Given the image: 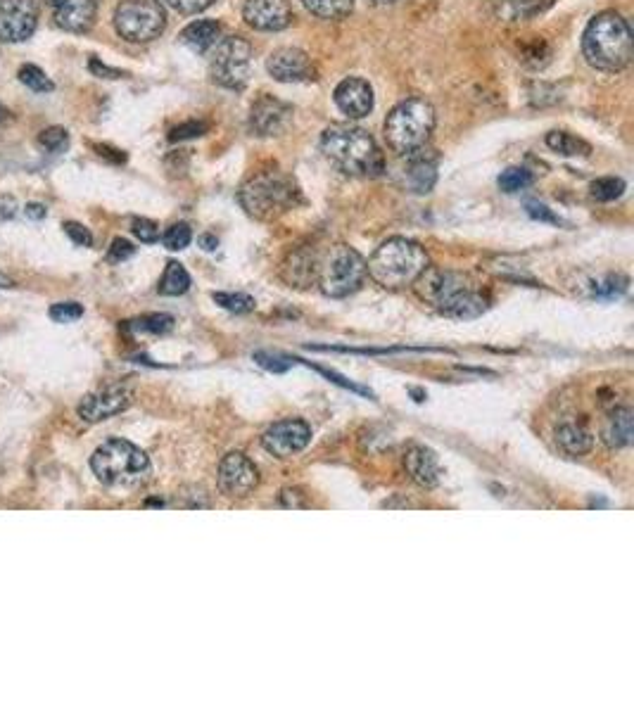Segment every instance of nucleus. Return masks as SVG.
<instances>
[{
    "label": "nucleus",
    "instance_id": "nucleus-1",
    "mask_svg": "<svg viewBox=\"0 0 634 712\" xmlns=\"http://www.w3.org/2000/svg\"><path fill=\"white\" fill-rule=\"evenodd\" d=\"M416 295L423 302H430L440 314L452 319H478L485 314L490 302L464 273L428 266L414 283Z\"/></svg>",
    "mask_w": 634,
    "mask_h": 712
},
{
    "label": "nucleus",
    "instance_id": "nucleus-2",
    "mask_svg": "<svg viewBox=\"0 0 634 712\" xmlns=\"http://www.w3.org/2000/svg\"><path fill=\"white\" fill-rule=\"evenodd\" d=\"M326 160L350 176L373 178L385 171V157L366 129L352 124H331L321 133Z\"/></svg>",
    "mask_w": 634,
    "mask_h": 712
},
{
    "label": "nucleus",
    "instance_id": "nucleus-3",
    "mask_svg": "<svg viewBox=\"0 0 634 712\" xmlns=\"http://www.w3.org/2000/svg\"><path fill=\"white\" fill-rule=\"evenodd\" d=\"M582 55L599 72H623L632 62V29L618 12H601L582 34Z\"/></svg>",
    "mask_w": 634,
    "mask_h": 712
},
{
    "label": "nucleus",
    "instance_id": "nucleus-4",
    "mask_svg": "<svg viewBox=\"0 0 634 712\" xmlns=\"http://www.w3.org/2000/svg\"><path fill=\"white\" fill-rule=\"evenodd\" d=\"M238 202L259 221H274L302 202L300 188L281 169L257 171L238 190Z\"/></svg>",
    "mask_w": 634,
    "mask_h": 712
},
{
    "label": "nucleus",
    "instance_id": "nucleus-5",
    "mask_svg": "<svg viewBox=\"0 0 634 712\" xmlns=\"http://www.w3.org/2000/svg\"><path fill=\"white\" fill-rule=\"evenodd\" d=\"M428 269V254L409 238H390L373 252L366 264V273L378 285L399 290L414 285L416 278Z\"/></svg>",
    "mask_w": 634,
    "mask_h": 712
},
{
    "label": "nucleus",
    "instance_id": "nucleus-6",
    "mask_svg": "<svg viewBox=\"0 0 634 712\" xmlns=\"http://www.w3.org/2000/svg\"><path fill=\"white\" fill-rule=\"evenodd\" d=\"M435 131V107L426 98H407L385 119V141L399 157L426 148Z\"/></svg>",
    "mask_w": 634,
    "mask_h": 712
},
{
    "label": "nucleus",
    "instance_id": "nucleus-7",
    "mask_svg": "<svg viewBox=\"0 0 634 712\" xmlns=\"http://www.w3.org/2000/svg\"><path fill=\"white\" fill-rule=\"evenodd\" d=\"M91 470L107 487H133L148 478L150 459L136 444L107 440L91 456Z\"/></svg>",
    "mask_w": 634,
    "mask_h": 712
},
{
    "label": "nucleus",
    "instance_id": "nucleus-8",
    "mask_svg": "<svg viewBox=\"0 0 634 712\" xmlns=\"http://www.w3.org/2000/svg\"><path fill=\"white\" fill-rule=\"evenodd\" d=\"M366 278L364 257L347 245H333L326 259H319V285L323 295L340 297L352 295Z\"/></svg>",
    "mask_w": 634,
    "mask_h": 712
},
{
    "label": "nucleus",
    "instance_id": "nucleus-9",
    "mask_svg": "<svg viewBox=\"0 0 634 712\" xmlns=\"http://www.w3.org/2000/svg\"><path fill=\"white\" fill-rule=\"evenodd\" d=\"M252 74V46L240 36H226L214 46L209 76L228 91H243Z\"/></svg>",
    "mask_w": 634,
    "mask_h": 712
},
{
    "label": "nucleus",
    "instance_id": "nucleus-10",
    "mask_svg": "<svg viewBox=\"0 0 634 712\" xmlns=\"http://www.w3.org/2000/svg\"><path fill=\"white\" fill-rule=\"evenodd\" d=\"M167 27V12L157 0H122L114 10V29L129 43H150Z\"/></svg>",
    "mask_w": 634,
    "mask_h": 712
},
{
    "label": "nucleus",
    "instance_id": "nucleus-11",
    "mask_svg": "<svg viewBox=\"0 0 634 712\" xmlns=\"http://www.w3.org/2000/svg\"><path fill=\"white\" fill-rule=\"evenodd\" d=\"M38 27L36 0H0V43H22Z\"/></svg>",
    "mask_w": 634,
    "mask_h": 712
},
{
    "label": "nucleus",
    "instance_id": "nucleus-12",
    "mask_svg": "<svg viewBox=\"0 0 634 712\" xmlns=\"http://www.w3.org/2000/svg\"><path fill=\"white\" fill-rule=\"evenodd\" d=\"M259 485V470L245 454H228L219 463V489L228 499H245Z\"/></svg>",
    "mask_w": 634,
    "mask_h": 712
},
{
    "label": "nucleus",
    "instance_id": "nucleus-13",
    "mask_svg": "<svg viewBox=\"0 0 634 712\" xmlns=\"http://www.w3.org/2000/svg\"><path fill=\"white\" fill-rule=\"evenodd\" d=\"M309 442H312V428L304 421H297V418L278 421L262 435L264 449L278 456V459H290V456L300 454L302 449H307Z\"/></svg>",
    "mask_w": 634,
    "mask_h": 712
},
{
    "label": "nucleus",
    "instance_id": "nucleus-14",
    "mask_svg": "<svg viewBox=\"0 0 634 712\" xmlns=\"http://www.w3.org/2000/svg\"><path fill=\"white\" fill-rule=\"evenodd\" d=\"M293 122V107L274 95H259L250 110V131L259 138L281 136Z\"/></svg>",
    "mask_w": 634,
    "mask_h": 712
},
{
    "label": "nucleus",
    "instance_id": "nucleus-15",
    "mask_svg": "<svg viewBox=\"0 0 634 712\" xmlns=\"http://www.w3.org/2000/svg\"><path fill=\"white\" fill-rule=\"evenodd\" d=\"M266 69L281 84H307L316 79V67L300 48H278L266 60Z\"/></svg>",
    "mask_w": 634,
    "mask_h": 712
},
{
    "label": "nucleus",
    "instance_id": "nucleus-16",
    "mask_svg": "<svg viewBox=\"0 0 634 712\" xmlns=\"http://www.w3.org/2000/svg\"><path fill=\"white\" fill-rule=\"evenodd\" d=\"M131 390L126 385H110L103 387V390L86 394L84 402L79 404V416L84 418L86 423H100L107 421V418L117 416L129 409L131 404Z\"/></svg>",
    "mask_w": 634,
    "mask_h": 712
},
{
    "label": "nucleus",
    "instance_id": "nucleus-17",
    "mask_svg": "<svg viewBox=\"0 0 634 712\" xmlns=\"http://www.w3.org/2000/svg\"><path fill=\"white\" fill-rule=\"evenodd\" d=\"M243 19L257 31H283L295 15L288 0H245Z\"/></svg>",
    "mask_w": 634,
    "mask_h": 712
},
{
    "label": "nucleus",
    "instance_id": "nucleus-18",
    "mask_svg": "<svg viewBox=\"0 0 634 712\" xmlns=\"http://www.w3.org/2000/svg\"><path fill=\"white\" fill-rule=\"evenodd\" d=\"M333 98H335V105H338V110L342 114H347L350 119L369 117L373 105H376L371 84L366 79H359V76H347V79H342L338 88H335Z\"/></svg>",
    "mask_w": 634,
    "mask_h": 712
},
{
    "label": "nucleus",
    "instance_id": "nucleus-19",
    "mask_svg": "<svg viewBox=\"0 0 634 712\" xmlns=\"http://www.w3.org/2000/svg\"><path fill=\"white\" fill-rule=\"evenodd\" d=\"M46 3L53 8L57 27L69 34H86L98 15V0H46Z\"/></svg>",
    "mask_w": 634,
    "mask_h": 712
},
{
    "label": "nucleus",
    "instance_id": "nucleus-20",
    "mask_svg": "<svg viewBox=\"0 0 634 712\" xmlns=\"http://www.w3.org/2000/svg\"><path fill=\"white\" fill-rule=\"evenodd\" d=\"M404 160H407V167H404L407 188L418 195L430 193L437 183V155H433V150H428L426 145L411 155H404Z\"/></svg>",
    "mask_w": 634,
    "mask_h": 712
},
{
    "label": "nucleus",
    "instance_id": "nucleus-21",
    "mask_svg": "<svg viewBox=\"0 0 634 712\" xmlns=\"http://www.w3.org/2000/svg\"><path fill=\"white\" fill-rule=\"evenodd\" d=\"M404 466H407V473L418 487L433 489L437 487V482H440L442 468L433 449L414 444V447L407 451V456H404Z\"/></svg>",
    "mask_w": 634,
    "mask_h": 712
},
{
    "label": "nucleus",
    "instance_id": "nucleus-22",
    "mask_svg": "<svg viewBox=\"0 0 634 712\" xmlns=\"http://www.w3.org/2000/svg\"><path fill=\"white\" fill-rule=\"evenodd\" d=\"M283 278L297 288H307L314 281H319V254L314 250H297L290 254L283 266Z\"/></svg>",
    "mask_w": 634,
    "mask_h": 712
},
{
    "label": "nucleus",
    "instance_id": "nucleus-23",
    "mask_svg": "<svg viewBox=\"0 0 634 712\" xmlns=\"http://www.w3.org/2000/svg\"><path fill=\"white\" fill-rule=\"evenodd\" d=\"M634 435V413L630 406H620L608 416V421L604 423V430H601V440L608 449H625L632 444Z\"/></svg>",
    "mask_w": 634,
    "mask_h": 712
},
{
    "label": "nucleus",
    "instance_id": "nucleus-24",
    "mask_svg": "<svg viewBox=\"0 0 634 712\" xmlns=\"http://www.w3.org/2000/svg\"><path fill=\"white\" fill-rule=\"evenodd\" d=\"M181 43L193 53H207L221 41V24L214 19H195L181 31Z\"/></svg>",
    "mask_w": 634,
    "mask_h": 712
},
{
    "label": "nucleus",
    "instance_id": "nucleus-25",
    "mask_svg": "<svg viewBox=\"0 0 634 712\" xmlns=\"http://www.w3.org/2000/svg\"><path fill=\"white\" fill-rule=\"evenodd\" d=\"M556 444H559V447L570 456H582L592 451L594 435L585 428V425L566 421L556 428Z\"/></svg>",
    "mask_w": 634,
    "mask_h": 712
},
{
    "label": "nucleus",
    "instance_id": "nucleus-26",
    "mask_svg": "<svg viewBox=\"0 0 634 712\" xmlns=\"http://www.w3.org/2000/svg\"><path fill=\"white\" fill-rule=\"evenodd\" d=\"M494 8H497V15L509 19H528L537 12H542L551 0H492Z\"/></svg>",
    "mask_w": 634,
    "mask_h": 712
},
{
    "label": "nucleus",
    "instance_id": "nucleus-27",
    "mask_svg": "<svg viewBox=\"0 0 634 712\" xmlns=\"http://www.w3.org/2000/svg\"><path fill=\"white\" fill-rule=\"evenodd\" d=\"M547 145L554 152H559L563 157H587L592 152V145L582 138L573 136L568 131H551L547 133Z\"/></svg>",
    "mask_w": 634,
    "mask_h": 712
},
{
    "label": "nucleus",
    "instance_id": "nucleus-28",
    "mask_svg": "<svg viewBox=\"0 0 634 712\" xmlns=\"http://www.w3.org/2000/svg\"><path fill=\"white\" fill-rule=\"evenodd\" d=\"M188 288H190V276L188 271L183 269V264L169 262L167 269H164V276L160 278V285H157L160 295L179 297V295H186Z\"/></svg>",
    "mask_w": 634,
    "mask_h": 712
},
{
    "label": "nucleus",
    "instance_id": "nucleus-29",
    "mask_svg": "<svg viewBox=\"0 0 634 712\" xmlns=\"http://www.w3.org/2000/svg\"><path fill=\"white\" fill-rule=\"evenodd\" d=\"M302 5L319 19H345L352 15L354 0H302Z\"/></svg>",
    "mask_w": 634,
    "mask_h": 712
},
{
    "label": "nucleus",
    "instance_id": "nucleus-30",
    "mask_svg": "<svg viewBox=\"0 0 634 712\" xmlns=\"http://www.w3.org/2000/svg\"><path fill=\"white\" fill-rule=\"evenodd\" d=\"M625 181L618 176H604L597 178V181H592V186H589V195L594 197L597 202H613L618 200V197H623L625 193Z\"/></svg>",
    "mask_w": 634,
    "mask_h": 712
},
{
    "label": "nucleus",
    "instance_id": "nucleus-31",
    "mask_svg": "<svg viewBox=\"0 0 634 712\" xmlns=\"http://www.w3.org/2000/svg\"><path fill=\"white\" fill-rule=\"evenodd\" d=\"M126 328L133 330V333H150V335H164L174 328V319L169 314H148L141 316V319L129 321Z\"/></svg>",
    "mask_w": 634,
    "mask_h": 712
},
{
    "label": "nucleus",
    "instance_id": "nucleus-32",
    "mask_svg": "<svg viewBox=\"0 0 634 712\" xmlns=\"http://www.w3.org/2000/svg\"><path fill=\"white\" fill-rule=\"evenodd\" d=\"M17 79L34 93H53L55 84L48 79L46 72L36 65H22L17 72Z\"/></svg>",
    "mask_w": 634,
    "mask_h": 712
},
{
    "label": "nucleus",
    "instance_id": "nucleus-33",
    "mask_svg": "<svg viewBox=\"0 0 634 712\" xmlns=\"http://www.w3.org/2000/svg\"><path fill=\"white\" fill-rule=\"evenodd\" d=\"M627 276H620V273H608L604 281H597L592 288V295L597 297V300H616V297L625 295L627 292Z\"/></svg>",
    "mask_w": 634,
    "mask_h": 712
},
{
    "label": "nucleus",
    "instance_id": "nucleus-34",
    "mask_svg": "<svg viewBox=\"0 0 634 712\" xmlns=\"http://www.w3.org/2000/svg\"><path fill=\"white\" fill-rule=\"evenodd\" d=\"M532 181H535L532 171L525 167H509L499 176V188H502L504 193H521V190L532 186Z\"/></svg>",
    "mask_w": 634,
    "mask_h": 712
},
{
    "label": "nucleus",
    "instance_id": "nucleus-35",
    "mask_svg": "<svg viewBox=\"0 0 634 712\" xmlns=\"http://www.w3.org/2000/svg\"><path fill=\"white\" fill-rule=\"evenodd\" d=\"M212 300L233 314H250L255 309V297L245 295V292H214Z\"/></svg>",
    "mask_w": 634,
    "mask_h": 712
},
{
    "label": "nucleus",
    "instance_id": "nucleus-36",
    "mask_svg": "<svg viewBox=\"0 0 634 712\" xmlns=\"http://www.w3.org/2000/svg\"><path fill=\"white\" fill-rule=\"evenodd\" d=\"M38 145L50 155H62L69 148V133L62 126H48L46 131L38 133Z\"/></svg>",
    "mask_w": 634,
    "mask_h": 712
},
{
    "label": "nucleus",
    "instance_id": "nucleus-37",
    "mask_svg": "<svg viewBox=\"0 0 634 712\" xmlns=\"http://www.w3.org/2000/svg\"><path fill=\"white\" fill-rule=\"evenodd\" d=\"M257 366H262L264 371L269 373H285L290 371L297 364L295 356H283V354H271V352H255L252 354Z\"/></svg>",
    "mask_w": 634,
    "mask_h": 712
},
{
    "label": "nucleus",
    "instance_id": "nucleus-38",
    "mask_svg": "<svg viewBox=\"0 0 634 712\" xmlns=\"http://www.w3.org/2000/svg\"><path fill=\"white\" fill-rule=\"evenodd\" d=\"M190 240H193V231H190L188 224H174L171 228H167V233L162 235V243L167 250L171 252H181L186 250L190 245Z\"/></svg>",
    "mask_w": 634,
    "mask_h": 712
},
{
    "label": "nucleus",
    "instance_id": "nucleus-39",
    "mask_svg": "<svg viewBox=\"0 0 634 712\" xmlns=\"http://www.w3.org/2000/svg\"><path fill=\"white\" fill-rule=\"evenodd\" d=\"M48 314H50V319L57 323H72L84 316V307L76 302H60V304H53Z\"/></svg>",
    "mask_w": 634,
    "mask_h": 712
},
{
    "label": "nucleus",
    "instance_id": "nucleus-40",
    "mask_svg": "<svg viewBox=\"0 0 634 712\" xmlns=\"http://www.w3.org/2000/svg\"><path fill=\"white\" fill-rule=\"evenodd\" d=\"M207 133V124L205 122H186L179 124L176 129H171L169 133V141L171 143H181V141H190V138H200Z\"/></svg>",
    "mask_w": 634,
    "mask_h": 712
},
{
    "label": "nucleus",
    "instance_id": "nucleus-41",
    "mask_svg": "<svg viewBox=\"0 0 634 712\" xmlns=\"http://www.w3.org/2000/svg\"><path fill=\"white\" fill-rule=\"evenodd\" d=\"M131 231L138 240H141V243L150 245V243H157V240H160V226L150 219H133Z\"/></svg>",
    "mask_w": 634,
    "mask_h": 712
},
{
    "label": "nucleus",
    "instance_id": "nucleus-42",
    "mask_svg": "<svg viewBox=\"0 0 634 712\" xmlns=\"http://www.w3.org/2000/svg\"><path fill=\"white\" fill-rule=\"evenodd\" d=\"M314 371L321 373V375H326V378L331 380V383L345 387V390H350V392H354V394H361V397L373 399V392L369 390V387H361V385H357V383H352V380H347L345 375H340V373H335V371H328V368H321V366H314Z\"/></svg>",
    "mask_w": 634,
    "mask_h": 712
},
{
    "label": "nucleus",
    "instance_id": "nucleus-43",
    "mask_svg": "<svg viewBox=\"0 0 634 712\" xmlns=\"http://www.w3.org/2000/svg\"><path fill=\"white\" fill-rule=\"evenodd\" d=\"M136 254V247H133L126 238H114L110 250H107V262L112 264H122L126 259H131Z\"/></svg>",
    "mask_w": 634,
    "mask_h": 712
},
{
    "label": "nucleus",
    "instance_id": "nucleus-44",
    "mask_svg": "<svg viewBox=\"0 0 634 712\" xmlns=\"http://www.w3.org/2000/svg\"><path fill=\"white\" fill-rule=\"evenodd\" d=\"M525 212H528L530 219H535V221H544V224H556V226L561 224L559 216L551 212V209L544 205V202L528 200V202H525Z\"/></svg>",
    "mask_w": 634,
    "mask_h": 712
},
{
    "label": "nucleus",
    "instance_id": "nucleus-45",
    "mask_svg": "<svg viewBox=\"0 0 634 712\" xmlns=\"http://www.w3.org/2000/svg\"><path fill=\"white\" fill-rule=\"evenodd\" d=\"M65 233L69 235V240L79 247H91L93 245V233L88 231L84 224H76V221H67Z\"/></svg>",
    "mask_w": 634,
    "mask_h": 712
},
{
    "label": "nucleus",
    "instance_id": "nucleus-46",
    "mask_svg": "<svg viewBox=\"0 0 634 712\" xmlns=\"http://www.w3.org/2000/svg\"><path fill=\"white\" fill-rule=\"evenodd\" d=\"M174 10H179L181 15H198V12L207 10L209 5L217 3V0H167Z\"/></svg>",
    "mask_w": 634,
    "mask_h": 712
},
{
    "label": "nucleus",
    "instance_id": "nucleus-47",
    "mask_svg": "<svg viewBox=\"0 0 634 712\" xmlns=\"http://www.w3.org/2000/svg\"><path fill=\"white\" fill-rule=\"evenodd\" d=\"M88 69H91V74L98 76V79H124L126 76V72H122V69L107 67L103 60H98V57H91V60H88Z\"/></svg>",
    "mask_w": 634,
    "mask_h": 712
},
{
    "label": "nucleus",
    "instance_id": "nucleus-48",
    "mask_svg": "<svg viewBox=\"0 0 634 712\" xmlns=\"http://www.w3.org/2000/svg\"><path fill=\"white\" fill-rule=\"evenodd\" d=\"M17 200L15 197H10V195H5V197H0V221H8L12 219V216L17 214Z\"/></svg>",
    "mask_w": 634,
    "mask_h": 712
},
{
    "label": "nucleus",
    "instance_id": "nucleus-49",
    "mask_svg": "<svg viewBox=\"0 0 634 712\" xmlns=\"http://www.w3.org/2000/svg\"><path fill=\"white\" fill-rule=\"evenodd\" d=\"M95 150H98L100 157H107V160H110V162H117V164H124V162H126L124 152L117 150V148H110V145H95Z\"/></svg>",
    "mask_w": 634,
    "mask_h": 712
},
{
    "label": "nucleus",
    "instance_id": "nucleus-50",
    "mask_svg": "<svg viewBox=\"0 0 634 712\" xmlns=\"http://www.w3.org/2000/svg\"><path fill=\"white\" fill-rule=\"evenodd\" d=\"M46 214H48L46 205H38V202H29V205L24 207V216H27V219H31V221L46 219Z\"/></svg>",
    "mask_w": 634,
    "mask_h": 712
},
{
    "label": "nucleus",
    "instance_id": "nucleus-51",
    "mask_svg": "<svg viewBox=\"0 0 634 712\" xmlns=\"http://www.w3.org/2000/svg\"><path fill=\"white\" fill-rule=\"evenodd\" d=\"M200 245H202V250H207V252H214V250H217V247H219V240H217V238H214V235H209V233H205V235H200Z\"/></svg>",
    "mask_w": 634,
    "mask_h": 712
},
{
    "label": "nucleus",
    "instance_id": "nucleus-52",
    "mask_svg": "<svg viewBox=\"0 0 634 712\" xmlns=\"http://www.w3.org/2000/svg\"><path fill=\"white\" fill-rule=\"evenodd\" d=\"M283 506H288V508H302L304 501H297L295 492H290V489H285V492H283Z\"/></svg>",
    "mask_w": 634,
    "mask_h": 712
},
{
    "label": "nucleus",
    "instance_id": "nucleus-53",
    "mask_svg": "<svg viewBox=\"0 0 634 712\" xmlns=\"http://www.w3.org/2000/svg\"><path fill=\"white\" fill-rule=\"evenodd\" d=\"M0 288H5V290L15 288V281H12L8 273H3V271H0Z\"/></svg>",
    "mask_w": 634,
    "mask_h": 712
},
{
    "label": "nucleus",
    "instance_id": "nucleus-54",
    "mask_svg": "<svg viewBox=\"0 0 634 712\" xmlns=\"http://www.w3.org/2000/svg\"><path fill=\"white\" fill-rule=\"evenodd\" d=\"M8 117H10V112L5 110V105H0V124L8 122Z\"/></svg>",
    "mask_w": 634,
    "mask_h": 712
},
{
    "label": "nucleus",
    "instance_id": "nucleus-55",
    "mask_svg": "<svg viewBox=\"0 0 634 712\" xmlns=\"http://www.w3.org/2000/svg\"><path fill=\"white\" fill-rule=\"evenodd\" d=\"M411 394L416 397V402H423V399H426V392H421V390H411Z\"/></svg>",
    "mask_w": 634,
    "mask_h": 712
},
{
    "label": "nucleus",
    "instance_id": "nucleus-56",
    "mask_svg": "<svg viewBox=\"0 0 634 712\" xmlns=\"http://www.w3.org/2000/svg\"><path fill=\"white\" fill-rule=\"evenodd\" d=\"M373 3H376V5H395L397 0H373Z\"/></svg>",
    "mask_w": 634,
    "mask_h": 712
}]
</instances>
